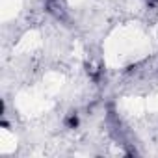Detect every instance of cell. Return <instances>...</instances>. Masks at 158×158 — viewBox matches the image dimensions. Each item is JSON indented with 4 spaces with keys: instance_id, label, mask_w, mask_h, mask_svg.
<instances>
[{
    "instance_id": "cell-2",
    "label": "cell",
    "mask_w": 158,
    "mask_h": 158,
    "mask_svg": "<svg viewBox=\"0 0 158 158\" xmlns=\"http://www.w3.org/2000/svg\"><path fill=\"white\" fill-rule=\"evenodd\" d=\"M145 4L149 8H158V0H145Z\"/></svg>"
},
{
    "instance_id": "cell-1",
    "label": "cell",
    "mask_w": 158,
    "mask_h": 158,
    "mask_svg": "<svg viewBox=\"0 0 158 158\" xmlns=\"http://www.w3.org/2000/svg\"><path fill=\"white\" fill-rule=\"evenodd\" d=\"M63 125H65V128L74 130V128L80 127V117H78L76 112H69V114L65 115V119H63Z\"/></svg>"
}]
</instances>
